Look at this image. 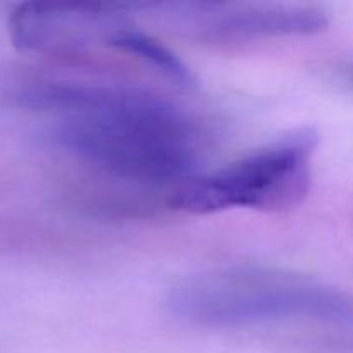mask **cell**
Here are the masks:
<instances>
[{
  "label": "cell",
  "instance_id": "cell-1",
  "mask_svg": "<svg viewBox=\"0 0 353 353\" xmlns=\"http://www.w3.org/2000/svg\"><path fill=\"white\" fill-rule=\"evenodd\" d=\"M26 109L55 117L52 138L112 178L179 186L196 176L200 131L157 93L123 85L37 81L17 93Z\"/></svg>",
  "mask_w": 353,
  "mask_h": 353
},
{
  "label": "cell",
  "instance_id": "cell-2",
  "mask_svg": "<svg viewBox=\"0 0 353 353\" xmlns=\"http://www.w3.org/2000/svg\"><path fill=\"white\" fill-rule=\"evenodd\" d=\"M171 314L203 327H243L288 321L353 324V296L290 271L228 265L181 279L168 299Z\"/></svg>",
  "mask_w": 353,
  "mask_h": 353
},
{
  "label": "cell",
  "instance_id": "cell-3",
  "mask_svg": "<svg viewBox=\"0 0 353 353\" xmlns=\"http://www.w3.org/2000/svg\"><path fill=\"white\" fill-rule=\"evenodd\" d=\"M319 145L314 128H300L243 155L224 168L193 176L176 186L168 205L179 212L207 216L230 209L286 212L305 200Z\"/></svg>",
  "mask_w": 353,
  "mask_h": 353
},
{
  "label": "cell",
  "instance_id": "cell-4",
  "mask_svg": "<svg viewBox=\"0 0 353 353\" xmlns=\"http://www.w3.org/2000/svg\"><path fill=\"white\" fill-rule=\"evenodd\" d=\"M165 7L171 9L168 14L176 26L199 40L214 43L310 37L327 30L331 23L326 9L302 3L190 2L165 3Z\"/></svg>",
  "mask_w": 353,
  "mask_h": 353
},
{
  "label": "cell",
  "instance_id": "cell-5",
  "mask_svg": "<svg viewBox=\"0 0 353 353\" xmlns=\"http://www.w3.org/2000/svg\"><path fill=\"white\" fill-rule=\"evenodd\" d=\"M130 6L105 2H24L9 16V37L16 48L34 54L68 55L109 45L130 24Z\"/></svg>",
  "mask_w": 353,
  "mask_h": 353
},
{
  "label": "cell",
  "instance_id": "cell-6",
  "mask_svg": "<svg viewBox=\"0 0 353 353\" xmlns=\"http://www.w3.org/2000/svg\"><path fill=\"white\" fill-rule=\"evenodd\" d=\"M110 47L123 50L126 54H131L133 57H138L145 64L152 65L157 69L165 78L172 79L174 83L181 86H193L195 85V76L190 71L188 65L178 57V54L165 47L157 38L150 37L145 31L133 28L131 24L121 28L110 40Z\"/></svg>",
  "mask_w": 353,
  "mask_h": 353
},
{
  "label": "cell",
  "instance_id": "cell-7",
  "mask_svg": "<svg viewBox=\"0 0 353 353\" xmlns=\"http://www.w3.org/2000/svg\"><path fill=\"white\" fill-rule=\"evenodd\" d=\"M350 79L353 81V69H352V72H350Z\"/></svg>",
  "mask_w": 353,
  "mask_h": 353
}]
</instances>
